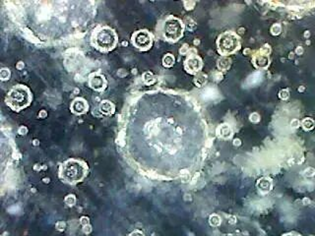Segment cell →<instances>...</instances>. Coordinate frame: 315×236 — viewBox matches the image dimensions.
I'll return each mask as SVG.
<instances>
[{"mask_svg":"<svg viewBox=\"0 0 315 236\" xmlns=\"http://www.w3.org/2000/svg\"><path fill=\"white\" fill-rule=\"evenodd\" d=\"M302 124H303V127L306 128V129H310V128L313 127V121L311 119H305Z\"/></svg>","mask_w":315,"mask_h":236,"instance_id":"ffe728a7","label":"cell"},{"mask_svg":"<svg viewBox=\"0 0 315 236\" xmlns=\"http://www.w3.org/2000/svg\"><path fill=\"white\" fill-rule=\"evenodd\" d=\"M87 162L79 158H68L59 166V178L67 184L75 185L82 182L88 175Z\"/></svg>","mask_w":315,"mask_h":236,"instance_id":"7a4b0ae2","label":"cell"},{"mask_svg":"<svg viewBox=\"0 0 315 236\" xmlns=\"http://www.w3.org/2000/svg\"><path fill=\"white\" fill-rule=\"evenodd\" d=\"M33 100L31 90L25 85H16L8 92L5 101L12 110L19 111L28 107Z\"/></svg>","mask_w":315,"mask_h":236,"instance_id":"277c9868","label":"cell"},{"mask_svg":"<svg viewBox=\"0 0 315 236\" xmlns=\"http://www.w3.org/2000/svg\"><path fill=\"white\" fill-rule=\"evenodd\" d=\"M98 110L105 115H113L115 112V105L109 100H102L98 104Z\"/></svg>","mask_w":315,"mask_h":236,"instance_id":"8fae6325","label":"cell"},{"mask_svg":"<svg viewBox=\"0 0 315 236\" xmlns=\"http://www.w3.org/2000/svg\"><path fill=\"white\" fill-rule=\"evenodd\" d=\"M218 50L222 55H228L234 53L238 48L239 41L237 37L231 32H226L219 37L217 41Z\"/></svg>","mask_w":315,"mask_h":236,"instance_id":"8992f818","label":"cell"},{"mask_svg":"<svg viewBox=\"0 0 315 236\" xmlns=\"http://www.w3.org/2000/svg\"><path fill=\"white\" fill-rule=\"evenodd\" d=\"M70 110L76 115H82L89 110V104L83 97H76L70 104Z\"/></svg>","mask_w":315,"mask_h":236,"instance_id":"30bf717a","label":"cell"},{"mask_svg":"<svg viewBox=\"0 0 315 236\" xmlns=\"http://www.w3.org/2000/svg\"><path fill=\"white\" fill-rule=\"evenodd\" d=\"M131 41L133 45L140 50H148L153 44L152 36L146 30H140L132 35Z\"/></svg>","mask_w":315,"mask_h":236,"instance_id":"52a82bcc","label":"cell"},{"mask_svg":"<svg viewBox=\"0 0 315 236\" xmlns=\"http://www.w3.org/2000/svg\"><path fill=\"white\" fill-rule=\"evenodd\" d=\"M80 222H81L82 224H83V226H84V225H87V224H89V218L86 217H82Z\"/></svg>","mask_w":315,"mask_h":236,"instance_id":"7402d4cb","label":"cell"},{"mask_svg":"<svg viewBox=\"0 0 315 236\" xmlns=\"http://www.w3.org/2000/svg\"><path fill=\"white\" fill-rule=\"evenodd\" d=\"M205 82H206V76H204V75H200V76H198L197 78H196V80H195V83H196V85H198V86H199V87H201L202 85H204V84H205Z\"/></svg>","mask_w":315,"mask_h":236,"instance_id":"d6986e66","label":"cell"},{"mask_svg":"<svg viewBox=\"0 0 315 236\" xmlns=\"http://www.w3.org/2000/svg\"><path fill=\"white\" fill-rule=\"evenodd\" d=\"M184 25L181 21L175 17H169L163 24V35L169 41H177L183 36Z\"/></svg>","mask_w":315,"mask_h":236,"instance_id":"5b68a950","label":"cell"},{"mask_svg":"<svg viewBox=\"0 0 315 236\" xmlns=\"http://www.w3.org/2000/svg\"><path fill=\"white\" fill-rule=\"evenodd\" d=\"M174 61H175V59L174 57V55L170 54V53L165 55V57L163 58V66H166V67H171L174 64Z\"/></svg>","mask_w":315,"mask_h":236,"instance_id":"5bb4252c","label":"cell"},{"mask_svg":"<svg viewBox=\"0 0 315 236\" xmlns=\"http://www.w3.org/2000/svg\"><path fill=\"white\" fill-rule=\"evenodd\" d=\"M23 62H19V64H18V68H19V69H21V68H22V65H23Z\"/></svg>","mask_w":315,"mask_h":236,"instance_id":"484cf974","label":"cell"},{"mask_svg":"<svg viewBox=\"0 0 315 236\" xmlns=\"http://www.w3.org/2000/svg\"><path fill=\"white\" fill-rule=\"evenodd\" d=\"M122 134L127 158L141 171L174 178L196 167L206 126L192 102L179 94L147 93L129 107Z\"/></svg>","mask_w":315,"mask_h":236,"instance_id":"6da1fadb","label":"cell"},{"mask_svg":"<svg viewBox=\"0 0 315 236\" xmlns=\"http://www.w3.org/2000/svg\"><path fill=\"white\" fill-rule=\"evenodd\" d=\"M10 76H11V72H10V70L7 69V68H2L1 71H0V79H1L2 81L9 80Z\"/></svg>","mask_w":315,"mask_h":236,"instance_id":"ac0fdd59","label":"cell"},{"mask_svg":"<svg viewBox=\"0 0 315 236\" xmlns=\"http://www.w3.org/2000/svg\"><path fill=\"white\" fill-rule=\"evenodd\" d=\"M231 66V60L227 57H222L218 61V67L220 70H227Z\"/></svg>","mask_w":315,"mask_h":236,"instance_id":"4fadbf2b","label":"cell"},{"mask_svg":"<svg viewBox=\"0 0 315 236\" xmlns=\"http://www.w3.org/2000/svg\"><path fill=\"white\" fill-rule=\"evenodd\" d=\"M143 81L146 85H152L155 83L156 79H155V76L151 72H146L143 74Z\"/></svg>","mask_w":315,"mask_h":236,"instance_id":"9a60e30c","label":"cell"},{"mask_svg":"<svg viewBox=\"0 0 315 236\" xmlns=\"http://www.w3.org/2000/svg\"><path fill=\"white\" fill-rule=\"evenodd\" d=\"M64 202H65V204L68 206V207H73V206L76 204V197H75V195L70 194V195L66 196L65 199H64Z\"/></svg>","mask_w":315,"mask_h":236,"instance_id":"e0dca14e","label":"cell"},{"mask_svg":"<svg viewBox=\"0 0 315 236\" xmlns=\"http://www.w3.org/2000/svg\"><path fill=\"white\" fill-rule=\"evenodd\" d=\"M129 236H144V234L141 232V231L139 230H135L134 232H132Z\"/></svg>","mask_w":315,"mask_h":236,"instance_id":"603a6c76","label":"cell"},{"mask_svg":"<svg viewBox=\"0 0 315 236\" xmlns=\"http://www.w3.org/2000/svg\"><path fill=\"white\" fill-rule=\"evenodd\" d=\"M46 112H45V110H41V112L38 114V116H40V118H45L46 116Z\"/></svg>","mask_w":315,"mask_h":236,"instance_id":"d4e9b609","label":"cell"},{"mask_svg":"<svg viewBox=\"0 0 315 236\" xmlns=\"http://www.w3.org/2000/svg\"><path fill=\"white\" fill-rule=\"evenodd\" d=\"M27 132H28V129H27L26 127H24V126H22V127H21L20 129H19V133H20L21 135H25Z\"/></svg>","mask_w":315,"mask_h":236,"instance_id":"cb8c5ba5","label":"cell"},{"mask_svg":"<svg viewBox=\"0 0 315 236\" xmlns=\"http://www.w3.org/2000/svg\"><path fill=\"white\" fill-rule=\"evenodd\" d=\"M218 133L223 138H227V137L231 136V128L228 125H227V124H224V125L219 127Z\"/></svg>","mask_w":315,"mask_h":236,"instance_id":"7c38bea8","label":"cell"},{"mask_svg":"<svg viewBox=\"0 0 315 236\" xmlns=\"http://www.w3.org/2000/svg\"><path fill=\"white\" fill-rule=\"evenodd\" d=\"M56 228L58 230H63L64 228H65V224H64L63 221H58L56 224Z\"/></svg>","mask_w":315,"mask_h":236,"instance_id":"44dd1931","label":"cell"},{"mask_svg":"<svg viewBox=\"0 0 315 236\" xmlns=\"http://www.w3.org/2000/svg\"><path fill=\"white\" fill-rule=\"evenodd\" d=\"M88 84L91 89H93L98 92H102L106 89L107 81L106 79V77L103 76L102 73L94 72L89 75Z\"/></svg>","mask_w":315,"mask_h":236,"instance_id":"ba28073f","label":"cell"},{"mask_svg":"<svg viewBox=\"0 0 315 236\" xmlns=\"http://www.w3.org/2000/svg\"><path fill=\"white\" fill-rule=\"evenodd\" d=\"M118 42V36L109 26H98L91 36V44L98 51L109 52L115 48Z\"/></svg>","mask_w":315,"mask_h":236,"instance_id":"3957f363","label":"cell"},{"mask_svg":"<svg viewBox=\"0 0 315 236\" xmlns=\"http://www.w3.org/2000/svg\"><path fill=\"white\" fill-rule=\"evenodd\" d=\"M202 66H203L202 59L199 56H197V55L189 56L184 62L185 69H186L187 72L191 73V74H195V73L199 72L201 70Z\"/></svg>","mask_w":315,"mask_h":236,"instance_id":"9c48e42d","label":"cell"},{"mask_svg":"<svg viewBox=\"0 0 315 236\" xmlns=\"http://www.w3.org/2000/svg\"><path fill=\"white\" fill-rule=\"evenodd\" d=\"M256 65L259 67H265L268 65V58L265 55H261V56L257 57L256 59Z\"/></svg>","mask_w":315,"mask_h":236,"instance_id":"2e32d148","label":"cell"}]
</instances>
